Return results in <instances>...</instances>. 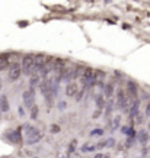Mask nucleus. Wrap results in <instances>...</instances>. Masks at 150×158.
Here are the masks:
<instances>
[{"label": "nucleus", "instance_id": "25", "mask_svg": "<svg viewBox=\"0 0 150 158\" xmlns=\"http://www.w3.org/2000/svg\"><path fill=\"white\" fill-rule=\"evenodd\" d=\"M144 116H146V118H150V100H149V103L146 105V109H144Z\"/></svg>", "mask_w": 150, "mask_h": 158}, {"label": "nucleus", "instance_id": "21", "mask_svg": "<svg viewBox=\"0 0 150 158\" xmlns=\"http://www.w3.org/2000/svg\"><path fill=\"white\" fill-rule=\"evenodd\" d=\"M76 147H77V141L74 139V141H72L70 142V145H68V149H67V154H72L74 149H76Z\"/></svg>", "mask_w": 150, "mask_h": 158}, {"label": "nucleus", "instance_id": "30", "mask_svg": "<svg viewBox=\"0 0 150 158\" xmlns=\"http://www.w3.org/2000/svg\"><path fill=\"white\" fill-rule=\"evenodd\" d=\"M18 112H19V115H20V116H24V115H25V110H24V107H19V110H18Z\"/></svg>", "mask_w": 150, "mask_h": 158}, {"label": "nucleus", "instance_id": "5", "mask_svg": "<svg viewBox=\"0 0 150 158\" xmlns=\"http://www.w3.org/2000/svg\"><path fill=\"white\" fill-rule=\"evenodd\" d=\"M126 93H127V96L130 97V100L134 102L136 99H139V86L134 81L128 80L126 86Z\"/></svg>", "mask_w": 150, "mask_h": 158}, {"label": "nucleus", "instance_id": "2", "mask_svg": "<svg viewBox=\"0 0 150 158\" xmlns=\"http://www.w3.org/2000/svg\"><path fill=\"white\" fill-rule=\"evenodd\" d=\"M82 83L85 87H95L96 84V77H95V70L86 67L82 73Z\"/></svg>", "mask_w": 150, "mask_h": 158}, {"label": "nucleus", "instance_id": "28", "mask_svg": "<svg viewBox=\"0 0 150 158\" xmlns=\"http://www.w3.org/2000/svg\"><path fill=\"white\" fill-rule=\"evenodd\" d=\"M114 145H115V139H108L107 141V147H114Z\"/></svg>", "mask_w": 150, "mask_h": 158}, {"label": "nucleus", "instance_id": "32", "mask_svg": "<svg viewBox=\"0 0 150 158\" xmlns=\"http://www.w3.org/2000/svg\"><path fill=\"white\" fill-rule=\"evenodd\" d=\"M0 89H2V78H0Z\"/></svg>", "mask_w": 150, "mask_h": 158}, {"label": "nucleus", "instance_id": "22", "mask_svg": "<svg viewBox=\"0 0 150 158\" xmlns=\"http://www.w3.org/2000/svg\"><path fill=\"white\" fill-rule=\"evenodd\" d=\"M102 135H104V129H93L90 132V138H93V136H102Z\"/></svg>", "mask_w": 150, "mask_h": 158}, {"label": "nucleus", "instance_id": "33", "mask_svg": "<svg viewBox=\"0 0 150 158\" xmlns=\"http://www.w3.org/2000/svg\"><path fill=\"white\" fill-rule=\"evenodd\" d=\"M149 128H150V123H149Z\"/></svg>", "mask_w": 150, "mask_h": 158}, {"label": "nucleus", "instance_id": "7", "mask_svg": "<svg viewBox=\"0 0 150 158\" xmlns=\"http://www.w3.org/2000/svg\"><path fill=\"white\" fill-rule=\"evenodd\" d=\"M22 128H18L16 131H12L7 135V139H9L12 144H22Z\"/></svg>", "mask_w": 150, "mask_h": 158}, {"label": "nucleus", "instance_id": "27", "mask_svg": "<svg viewBox=\"0 0 150 158\" xmlns=\"http://www.w3.org/2000/svg\"><path fill=\"white\" fill-rule=\"evenodd\" d=\"M136 122H137V123H139V125H140V123H143V115H140V113H139V115L136 116Z\"/></svg>", "mask_w": 150, "mask_h": 158}, {"label": "nucleus", "instance_id": "13", "mask_svg": "<svg viewBox=\"0 0 150 158\" xmlns=\"http://www.w3.org/2000/svg\"><path fill=\"white\" fill-rule=\"evenodd\" d=\"M136 138L141 145H146L147 142H149V134H147L146 131H139V132L136 134Z\"/></svg>", "mask_w": 150, "mask_h": 158}, {"label": "nucleus", "instance_id": "29", "mask_svg": "<svg viewBox=\"0 0 150 158\" xmlns=\"http://www.w3.org/2000/svg\"><path fill=\"white\" fill-rule=\"evenodd\" d=\"M111 112H112V106L108 105V106H107V110H105V115L109 116V115H111Z\"/></svg>", "mask_w": 150, "mask_h": 158}, {"label": "nucleus", "instance_id": "9", "mask_svg": "<svg viewBox=\"0 0 150 158\" xmlns=\"http://www.w3.org/2000/svg\"><path fill=\"white\" fill-rule=\"evenodd\" d=\"M79 91V84L76 81H70L66 86V96L67 97H74Z\"/></svg>", "mask_w": 150, "mask_h": 158}, {"label": "nucleus", "instance_id": "26", "mask_svg": "<svg viewBox=\"0 0 150 158\" xmlns=\"http://www.w3.org/2000/svg\"><path fill=\"white\" fill-rule=\"evenodd\" d=\"M93 149H96V147H95V145H90V147H89V145H85V147L82 148V151H85V152H86V151H93Z\"/></svg>", "mask_w": 150, "mask_h": 158}, {"label": "nucleus", "instance_id": "12", "mask_svg": "<svg viewBox=\"0 0 150 158\" xmlns=\"http://www.w3.org/2000/svg\"><path fill=\"white\" fill-rule=\"evenodd\" d=\"M25 134H26V136H28V139L34 138V136H37V135H39L41 132H39V129H37L35 126H31V125H25Z\"/></svg>", "mask_w": 150, "mask_h": 158}, {"label": "nucleus", "instance_id": "8", "mask_svg": "<svg viewBox=\"0 0 150 158\" xmlns=\"http://www.w3.org/2000/svg\"><path fill=\"white\" fill-rule=\"evenodd\" d=\"M24 103L26 107H32L34 106V100H35V96H34V89H29V90L24 91Z\"/></svg>", "mask_w": 150, "mask_h": 158}, {"label": "nucleus", "instance_id": "24", "mask_svg": "<svg viewBox=\"0 0 150 158\" xmlns=\"http://www.w3.org/2000/svg\"><path fill=\"white\" fill-rule=\"evenodd\" d=\"M51 134H58L60 132V126L58 125H51Z\"/></svg>", "mask_w": 150, "mask_h": 158}, {"label": "nucleus", "instance_id": "6", "mask_svg": "<svg viewBox=\"0 0 150 158\" xmlns=\"http://www.w3.org/2000/svg\"><path fill=\"white\" fill-rule=\"evenodd\" d=\"M47 58L44 54H37V55H34V71H39L41 68L45 65V62H47Z\"/></svg>", "mask_w": 150, "mask_h": 158}, {"label": "nucleus", "instance_id": "20", "mask_svg": "<svg viewBox=\"0 0 150 158\" xmlns=\"http://www.w3.org/2000/svg\"><path fill=\"white\" fill-rule=\"evenodd\" d=\"M120 123H121V118H120V116H115V118H114V122H112V129L117 131L120 128Z\"/></svg>", "mask_w": 150, "mask_h": 158}, {"label": "nucleus", "instance_id": "10", "mask_svg": "<svg viewBox=\"0 0 150 158\" xmlns=\"http://www.w3.org/2000/svg\"><path fill=\"white\" fill-rule=\"evenodd\" d=\"M114 89H115V84L112 81H109V83H107L105 86H104V97L105 99H112L114 97Z\"/></svg>", "mask_w": 150, "mask_h": 158}, {"label": "nucleus", "instance_id": "34", "mask_svg": "<svg viewBox=\"0 0 150 158\" xmlns=\"http://www.w3.org/2000/svg\"><path fill=\"white\" fill-rule=\"evenodd\" d=\"M0 113H2V112H0Z\"/></svg>", "mask_w": 150, "mask_h": 158}, {"label": "nucleus", "instance_id": "23", "mask_svg": "<svg viewBox=\"0 0 150 158\" xmlns=\"http://www.w3.org/2000/svg\"><path fill=\"white\" fill-rule=\"evenodd\" d=\"M37 116H38V107H37V106H32V110H31V118H32V119H37Z\"/></svg>", "mask_w": 150, "mask_h": 158}, {"label": "nucleus", "instance_id": "16", "mask_svg": "<svg viewBox=\"0 0 150 158\" xmlns=\"http://www.w3.org/2000/svg\"><path fill=\"white\" fill-rule=\"evenodd\" d=\"M95 103H96L98 110L104 109V107H105V97H104V94H98V96L95 97Z\"/></svg>", "mask_w": 150, "mask_h": 158}, {"label": "nucleus", "instance_id": "14", "mask_svg": "<svg viewBox=\"0 0 150 158\" xmlns=\"http://www.w3.org/2000/svg\"><path fill=\"white\" fill-rule=\"evenodd\" d=\"M139 107H140V100H139V99H136V100L133 102V105H131L130 110H128V113H130L131 118H136V116L139 115Z\"/></svg>", "mask_w": 150, "mask_h": 158}, {"label": "nucleus", "instance_id": "19", "mask_svg": "<svg viewBox=\"0 0 150 158\" xmlns=\"http://www.w3.org/2000/svg\"><path fill=\"white\" fill-rule=\"evenodd\" d=\"M41 139H42V134L37 135V136H34V138H31V139H26V144H29V145H34V144H37V142H39Z\"/></svg>", "mask_w": 150, "mask_h": 158}, {"label": "nucleus", "instance_id": "1", "mask_svg": "<svg viewBox=\"0 0 150 158\" xmlns=\"http://www.w3.org/2000/svg\"><path fill=\"white\" fill-rule=\"evenodd\" d=\"M130 97L127 96L126 93V89L124 87H120L118 90H117V105L121 110H130Z\"/></svg>", "mask_w": 150, "mask_h": 158}, {"label": "nucleus", "instance_id": "15", "mask_svg": "<svg viewBox=\"0 0 150 158\" xmlns=\"http://www.w3.org/2000/svg\"><path fill=\"white\" fill-rule=\"evenodd\" d=\"M10 105L6 96H0V112H9Z\"/></svg>", "mask_w": 150, "mask_h": 158}, {"label": "nucleus", "instance_id": "3", "mask_svg": "<svg viewBox=\"0 0 150 158\" xmlns=\"http://www.w3.org/2000/svg\"><path fill=\"white\" fill-rule=\"evenodd\" d=\"M20 68L26 76H31V73H34V54H25L20 61Z\"/></svg>", "mask_w": 150, "mask_h": 158}, {"label": "nucleus", "instance_id": "17", "mask_svg": "<svg viewBox=\"0 0 150 158\" xmlns=\"http://www.w3.org/2000/svg\"><path fill=\"white\" fill-rule=\"evenodd\" d=\"M39 83H41V77L38 74H34L31 77V80H29V86H31V89H34V87L39 86Z\"/></svg>", "mask_w": 150, "mask_h": 158}, {"label": "nucleus", "instance_id": "4", "mask_svg": "<svg viewBox=\"0 0 150 158\" xmlns=\"http://www.w3.org/2000/svg\"><path fill=\"white\" fill-rule=\"evenodd\" d=\"M22 74V68H20V64L19 62H10V67H9V81H16L18 78L20 77Z\"/></svg>", "mask_w": 150, "mask_h": 158}, {"label": "nucleus", "instance_id": "11", "mask_svg": "<svg viewBox=\"0 0 150 158\" xmlns=\"http://www.w3.org/2000/svg\"><path fill=\"white\" fill-rule=\"evenodd\" d=\"M10 67V55L9 54H0V71H5Z\"/></svg>", "mask_w": 150, "mask_h": 158}, {"label": "nucleus", "instance_id": "18", "mask_svg": "<svg viewBox=\"0 0 150 158\" xmlns=\"http://www.w3.org/2000/svg\"><path fill=\"white\" fill-rule=\"evenodd\" d=\"M83 70H85V68H82V67H74V70L72 71V80H76L79 76H82Z\"/></svg>", "mask_w": 150, "mask_h": 158}, {"label": "nucleus", "instance_id": "31", "mask_svg": "<svg viewBox=\"0 0 150 158\" xmlns=\"http://www.w3.org/2000/svg\"><path fill=\"white\" fill-rule=\"evenodd\" d=\"M95 158H105V154H96Z\"/></svg>", "mask_w": 150, "mask_h": 158}]
</instances>
